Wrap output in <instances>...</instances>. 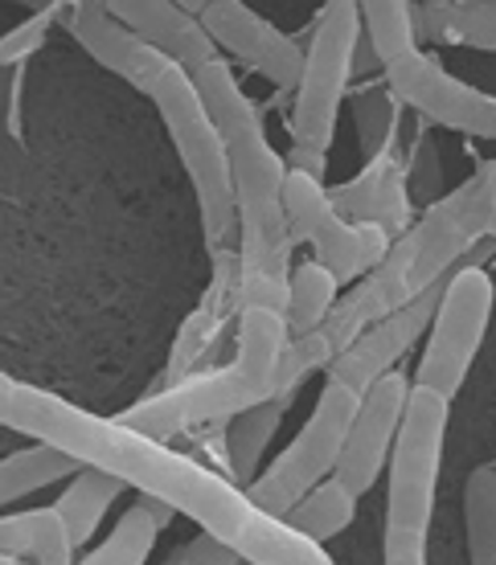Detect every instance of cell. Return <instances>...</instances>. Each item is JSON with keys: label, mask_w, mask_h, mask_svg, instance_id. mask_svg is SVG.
<instances>
[{"label": "cell", "mask_w": 496, "mask_h": 565, "mask_svg": "<svg viewBox=\"0 0 496 565\" xmlns=\"http://www.w3.org/2000/svg\"><path fill=\"white\" fill-rule=\"evenodd\" d=\"M0 426L33 438V443L57 447L83 467L112 471L140 495H152L160 504H169L172 512H184L189 521H198L201 533L230 545L242 562L337 565L325 545L296 533L284 516H271L258 509L242 483L218 476L189 455L172 451L160 438L131 430L119 418H99V414L66 402V397L50 394V390L17 382L9 414Z\"/></svg>", "instance_id": "cell-1"}, {"label": "cell", "mask_w": 496, "mask_h": 565, "mask_svg": "<svg viewBox=\"0 0 496 565\" xmlns=\"http://www.w3.org/2000/svg\"><path fill=\"white\" fill-rule=\"evenodd\" d=\"M488 234H496V160L484 164L468 184L435 201L414 226L402 230L390 242L382 263L361 275V282L333 303V311L313 332L287 340L279 373H275V397L296 394L308 373L328 369V361L369 324L423 296L431 282H440L460 263L464 250H472Z\"/></svg>", "instance_id": "cell-2"}, {"label": "cell", "mask_w": 496, "mask_h": 565, "mask_svg": "<svg viewBox=\"0 0 496 565\" xmlns=\"http://www.w3.org/2000/svg\"><path fill=\"white\" fill-rule=\"evenodd\" d=\"M198 95L222 131L239 213V299L242 308L284 311L292 275V226L284 213L287 164L271 148L263 115L222 57L193 71Z\"/></svg>", "instance_id": "cell-3"}, {"label": "cell", "mask_w": 496, "mask_h": 565, "mask_svg": "<svg viewBox=\"0 0 496 565\" xmlns=\"http://www.w3.org/2000/svg\"><path fill=\"white\" fill-rule=\"evenodd\" d=\"M287 332L284 311L271 308H242L239 316V356L222 369L189 373L181 382L165 385L160 394L136 402L131 411L119 414V423H128L140 435H152L160 443L201 430L210 423H226L230 414H242L275 397V373L284 361Z\"/></svg>", "instance_id": "cell-4"}, {"label": "cell", "mask_w": 496, "mask_h": 565, "mask_svg": "<svg viewBox=\"0 0 496 565\" xmlns=\"http://www.w3.org/2000/svg\"><path fill=\"white\" fill-rule=\"evenodd\" d=\"M452 402L411 382L407 411L386 459V537L382 565H426V533L435 516Z\"/></svg>", "instance_id": "cell-5"}, {"label": "cell", "mask_w": 496, "mask_h": 565, "mask_svg": "<svg viewBox=\"0 0 496 565\" xmlns=\"http://www.w3.org/2000/svg\"><path fill=\"white\" fill-rule=\"evenodd\" d=\"M357 42H361V13H357L353 0H325L316 13L313 42L304 50L296 107L287 119L292 169L308 172L316 181H325L328 148L337 136V115L349 74H353Z\"/></svg>", "instance_id": "cell-6"}, {"label": "cell", "mask_w": 496, "mask_h": 565, "mask_svg": "<svg viewBox=\"0 0 496 565\" xmlns=\"http://www.w3.org/2000/svg\"><path fill=\"white\" fill-rule=\"evenodd\" d=\"M144 95L157 103L160 119H165L172 143H177V156H181L184 172H189V181H193L205 238H210V246H226V242L239 234L230 156H226V143H222V131L213 124V115L205 111V103H201L193 74L184 71V66H177V62H169V66L148 83Z\"/></svg>", "instance_id": "cell-7"}, {"label": "cell", "mask_w": 496, "mask_h": 565, "mask_svg": "<svg viewBox=\"0 0 496 565\" xmlns=\"http://www.w3.org/2000/svg\"><path fill=\"white\" fill-rule=\"evenodd\" d=\"M496 308L493 275L484 267H452L443 279V296L431 316V337L419 356L414 385L452 402L460 385L468 382L472 361L481 353L488 320Z\"/></svg>", "instance_id": "cell-8"}, {"label": "cell", "mask_w": 496, "mask_h": 565, "mask_svg": "<svg viewBox=\"0 0 496 565\" xmlns=\"http://www.w3.org/2000/svg\"><path fill=\"white\" fill-rule=\"evenodd\" d=\"M357 406H361V394L353 385L328 377L313 414H308V423L299 426V435L292 438V447L263 476L246 483V495L255 500L258 509L271 512V516H284L308 488H316V483L337 471L340 447H345V435H349Z\"/></svg>", "instance_id": "cell-9"}, {"label": "cell", "mask_w": 496, "mask_h": 565, "mask_svg": "<svg viewBox=\"0 0 496 565\" xmlns=\"http://www.w3.org/2000/svg\"><path fill=\"white\" fill-rule=\"evenodd\" d=\"M284 213L292 238H304L313 246L316 263H325L337 282H353L378 267L390 250V234L369 222H349L333 205L325 181H316L308 172L287 169L284 181Z\"/></svg>", "instance_id": "cell-10"}, {"label": "cell", "mask_w": 496, "mask_h": 565, "mask_svg": "<svg viewBox=\"0 0 496 565\" xmlns=\"http://www.w3.org/2000/svg\"><path fill=\"white\" fill-rule=\"evenodd\" d=\"M386 86L394 90L398 103L414 107L431 124H443V128L476 136V140H496V95H484L464 78L447 74L423 50L390 62Z\"/></svg>", "instance_id": "cell-11"}, {"label": "cell", "mask_w": 496, "mask_h": 565, "mask_svg": "<svg viewBox=\"0 0 496 565\" xmlns=\"http://www.w3.org/2000/svg\"><path fill=\"white\" fill-rule=\"evenodd\" d=\"M407 394H411V382H407L398 369L382 373V377L361 394V406H357L353 423H349L337 471H333V480H337L340 488H349L357 500L382 480L386 459H390V447H394V435H398V423H402V411H407Z\"/></svg>", "instance_id": "cell-12"}, {"label": "cell", "mask_w": 496, "mask_h": 565, "mask_svg": "<svg viewBox=\"0 0 496 565\" xmlns=\"http://www.w3.org/2000/svg\"><path fill=\"white\" fill-rule=\"evenodd\" d=\"M443 279H447V275H443ZM443 279L431 282L423 296H414L411 303H402L398 311L382 316L378 324H369L357 340H349V344L328 361V377L353 385L357 394H366L369 385L378 382L382 373H390V369L414 349V340L426 332L431 316H435V303H440V296H443Z\"/></svg>", "instance_id": "cell-13"}, {"label": "cell", "mask_w": 496, "mask_h": 565, "mask_svg": "<svg viewBox=\"0 0 496 565\" xmlns=\"http://www.w3.org/2000/svg\"><path fill=\"white\" fill-rule=\"evenodd\" d=\"M198 21L218 50L242 57L246 66H255L275 86H292L296 90L299 71H304V50L287 38L284 29L271 25L267 17H258L251 4H242V0H210Z\"/></svg>", "instance_id": "cell-14"}, {"label": "cell", "mask_w": 496, "mask_h": 565, "mask_svg": "<svg viewBox=\"0 0 496 565\" xmlns=\"http://www.w3.org/2000/svg\"><path fill=\"white\" fill-rule=\"evenodd\" d=\"M66 25H71L74 42L83 45L86 54L112 74H119L124 83H131L136 90H148V83L169 66V57L152 50L148 42H140L131 29L119 25L103 0H74Z\"/></svg>", "instance_id": "cell-15"}, {"label": "cell", "mask_w": 496, "mask_h": 565, "mask_svg": "<svg viewBox=\"0 0 496 565\" xmlns=\"http://www.w3.org/2000/svg\"><path fill=\"white\" fill-rule=\"evenodd\" d=\"M103 4H107V13L119 25L131 29L140 42L160 50L169 62L184 66L189 74L201 71L213 57H222L198 17L184 13L181 4H172V0H103Z\"/></svg>", "instance_id": "cell-16"}, {"label": "cell", "mask_w": 496, "mask_h": 565, "mask_svg": "<svg viewBox=\"0 0 496 565\" xmlns=\"http://www.w3.org/2000/svg\"><path fill=\"white\" fill-rule=\"evenodd\" d=\"M407 172L398 169L394 160H369V169L357 177V181L333 189L328 198L345 217L353 222H369V226H382L390 234V242L407 230V217H411V193H407Z\"/></svg>", "instance_id": "cell-17"}, {"label": "cell", "mask_w": 496, "mask_h": 565, "mask_svg": "<svg viewBox=\"0 0 496 565\" xmlns=\"http://www.w3.org/2000/svg\"><path fill=\"white\" fill-rule=\"evenodd\" d=\"M411 17L419 38L496 54V0H423Z\"/></svg>", "instance_id": "cell-18"}, {"label": "cell", "mask_w": 496, "mask_h": 565, "mask_svg": "<svg viewBox=\"0 0 496 565\" xmlns=\"http://www.w3.org/2000/svg\"><path fill=\"white\" fill-rule=\"evenodd\" d=\"M0 553L29 565H74V541L54 504L0 516Z\"/></svg>", "instance_id": "cell-19"}, {"label": "cell", "mask_w": 496, "mask_h": 565, "mask_svg": "<svg viewBox=\"0 0 496 565\" xmlns=\"http://www.w3.org/2000/svg\"><path fill=\"white\" fill-rule=\"evenodd\" d=\"M124 488H128V483L119 480V476L99 471V467H78V471H74L71 483H66L62 495L54 500V509H57V516H62V524H66V533H71L74 550L95 537L99 521L112 512V504L119 500Z\"/></svg>", "instance_id": "cell-20"}, {"label": "cell", "mask_w": 496, "mask_h": 565, "mask_svg": "<svg viewBox=\"0 0 496 565\" xmlns=\"http://www.w3.org/2000/svg\"><path fill=\"white\" fill-rule=\"evenodd\" d=\"M284 411H287V397H267V402H258L251 411L234 414V423L226 430V467L234 483H246L258 476V467H263V455H267L271 438L284 423Z\"/></svg>", "instance_id": "cell-21"}, {"label": "cell", "mask_w": 496, "mask_h": 565, "mask_svg": "<svg viewBox=\"0 0 496 565\" xmlns=\"http://www.w3.org/2000/svg\"><path fill=\"white\" fill-rule=\"evenodd\" d=\"M78 467H83L78 459H71V455L57 451V447H45V443L4 455L0 459V509L25 500L33 492H42V488H50L57 480H71Z\"/></svg>", "instance_id": "cell-22"}, {"label": "cell", "mask_w": 496, "mask_h": 565, "mask_svg": "<svg viewBox=\"0 0 496 565\" xmlns=\"http://www.w3.org/2000/svg\"><path fill=\"white\" fill-rule=\"evenodd\" d=\"M353 516H357V495L349 492V488H340L333 476L320 480L316 488H308V492L284 512V521L292 524L296 533H304L308 541H316V545H325L328 537L345 533V529L353 524Z\"/></svg>", "instance_id": "cell-23"}, {"label": "cell", "mask_w": 496, "mask_h": 565, "mask_svg": "<svg viewBox=\"0 0 496 565\" xmlns=\"http://www.w3.org/2000/svg\"><path fill=\"white\" fill-rule=\"evenodd\" d=\"M337 275L325 267V263H299L292 275H287V303H284V320L292 337H304L313 332L320 320H325L333 303H337Z\"/></svg>", "instance_id": "cell-24"}, {"label": "cell", "mask_w": 496, "mask_h": 565, "mask_svg": "<svg viewBox=\"0 0 496 565\" xmlns=\"http://www.w3.org/2000/svg\"><path fill=\"white\" fill-rule=\"evenodd\" d=\"M366 38L373 45V57L390 66L398 57H407L419 50V33H414L411 0H353Z\"/></svg>", "instance_id": "cell-25"}, {"label": "cell", "mask_w": 496, "mask_h": 565, "mask_svg": "<svg viewBox=\"0 0 496 565\" xmlns=\"http://www.w3.org/2000/svg\"><path fill=\"white\" fill-rule=\"evenodd\" d=\"M464 533L468 562L496 565V467H476L464 483Z\"/></svg>", "instance_id": "cell-26"}, {"label": "cell", "mask_w": 496, "mask_h": 565, "mask_svg": "<svg viewBox=\"0 0 496 565\" xmlns=\"http://www.w3.org/2000/svg\"><path fill=\"white\" fill-rule=\"evenodd\" d=\"M157 537H160V521L144 504H136L131 512L119 516V524L107 533V541L95 545L78 565H144L152 545H157Z\"/></svg>", "instance_id": "cell-27"}, {"label": "cell", "mask_w": 496, "mask_h": 565, "mask_svg": "<svg viewBox=\"0 0 496 565\" xmlns=\"http://www.w3.org/2000/svg\"><path fill=\"white\" fill-rule=\"evenodd\" d=\"M357 140L369 160H386L398 140V99L386 83H369L357 95Z\"/></svg>", "instance_id": "cell-28"}, {"label": "cell", "mask_w": 496, "mask_h": 565, "mask_svg": "<svg viewBox=\"0 0 496 565\" xmlns=\"http://www.w3.org/2000/svg\"><path fill=\"white\" fill-rule=\"evenodd\" d=\"M45 33H50V13H33L17 29H9V33L0 38V71H9L17 62H25L33 50H42Z\"/></svg>", "instance_id": "cell-29"}, {"label": "cell", "mask_w": 496, "mask_h": 565, "mask_svg": "<svg viewBox=\"0 0 496 565\" xmlns=\"http://www.w3.org/2000/svg\"><path fill=\"white\" fill-rule=\"evenodd\" d=\"M239 562L242 557L230 550V545H222V541L210 537V533H198L193 541H184L165 565H239Z\"/></svg>", "instance_id": "cell-30"}, {"label": "cell", "mask_w": 496, "mask_h": 565, "mask_svg": "<svg viewBox=\"0 0 496 565\" xmlns=\"http://www.w3.org/2000/svg\"><path fill=\"white\" fill-rule=\"evenodd\" d=\"M407 184H414V189L440 184V156H435V143L431 140H423L414 148V169L407 172Z\"/></svg>", "instance_id": "cell-31"}, {"label": "cell", "mask_w": 496, "mask_h": 565, "mask_svg": "<svg viewBox=\"0 0 496 565\" xmlns=\"http://www.w3.org/2000/svg\"><path fill=\"white\" fill-rule=\"evenodd\" d=\"M13 390H17L13 377H9V373H0V423H4V414H9V402H13Z\"/></svg>", "instance_id": "cell-32"}, {"label": "cell", "mask_w": 496, "mask_h": 565, "mask_svg": "<svg viewBox=\"0 0 496 565\" xmlns=\"http://www.w3.org/2000/svg\"><path fill=\"white\" fill-rule=\"evenodd\" d=\"M172 4H181L184 13H193V17H201V13H205V4H210V0H172Z\"/></svg>", "instance_id": "cell-33"}, {"label": "cell", "mask_w": 496, "mask_h": 565, "mask_svg": "<svg viewBox=\"0 0 496 565\" xmlns=\"http://www.w3.org/2000/svg\"><path fill=\"white\" fill-rule=\"evenodd\" d=\"M13 4H25V9H33V13H50L54 0H13Z\"/></svg>", "instance_id": "cell-34"}, {"label": "cell", "mask_w": 496, "mask_h": 565, "mask_svg": "<svg viewBox=\"0 0 496 565\" xmlns=\"http://www.w3.org/2000/svg\"><path fill=\"white\" fill-rule=\"evenodd\" d=\"M0 565H29V562H17V557H4V553H0Z\"/></svg>", "instance_id": "cell-35"}, {"label": "cell", "mask_w": 496, "mask_h": 565, "mask_svg": "<svg viewBox=\"0 0 496 565\" xmlns=\"http://www.w3.org/2000/svg\"><path fill=\"white\" fill-rule=\"evenodd\" d=\"M239 565H251V562H239Z\"/></svg>", "instance_id": "cell-36"}]
</instances>
